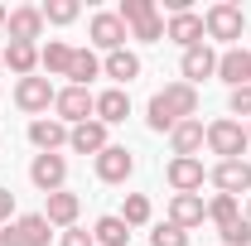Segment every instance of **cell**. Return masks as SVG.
Masks as SVG:
<instances>
[{
  "instance_id": "cell-1",
  "label": "cell",
  "mask_w": 251,
  "mask_h": 246,
  "mask_svg": "<svg viewBox=\"0 0 251 246\" xmlns=\"http://www.w3.org/2000/svg\"><path fill=\"white\" fill-rule=\"evenodd\" d=\"M198 116V87H188L184 77L179 82H169L164 92L150 97V106H145V121H150V130H174L179 121H193Z\"/></svg>"
},
{
  "instance_id": "cell-2",
  "label": "cell",
  "mask_w": 251,
  "mask_h": 246,
  "mask_svg": "<svg viewBox=\"0 0 251 246\" xmlns=\"http://www.w3.org/2000/svg\"><path fill=\"white\" fill-rule=\"evenodd\" d=\"M247 29V15H242V5H232V0H218V5H208V15H203V34L208 39H218V44H237Z\"/></svg>"
},
{
  "instance_id": "cell-3",
  "label": "cell",
  "mask_w": 251,
  "mask_h": 246,
  "mask_svg": "<svg viewBox=\"0 0 251 246\" xmlns=\"http://www.w3.org/2000/svg\"><path fill=\"white\" fill-rule=\"evenodd\" d=\"M247 145H251V135L232 121V116H222V121L208 125V150L218 154V164H222V159H242V154H247Z\"/></svg>"
},
{
  "instance_id": "cell-4",
  "label": "cell",
  "mask_w": 251,
  "mask_h": 246,
  "mask_svg": "<svg viewBox=\"0 0 251 246\" xmlns=\"http://www.w3.org/2000/svg\"><path fill=\"white\" fill-rule=\"evenodd\" d=\"M53 111H58V121L73 130V125H82V121L97 116V97L87 92V87H73V82H68V87L53 97Z\"/></svg>"
},
{
  "instance_id": "cell-5",
  "label": "cell",
  "mask_w": 251,
  "mask_h": 246,
  "mask_svg": "<svg viewBox=\"0 0 251 246\" xmlns=\"http://www.w3.org/2000/svg\"><path fill=\"white\" fill-rule=\"evenodd\" d=\"M53 82H49V77H20V82H15V106H20V111H29L34 121H39V111H49V106H53Z\"/></svg>"
},
{
  "instance_id": "cell-6",
  "label": "cell",
  "mask_w": 251,
  "mask_h": 246,
  "mask_svg": "<svg viewBox=\"0 0 251 246\" xmlns=\"http://www.w3.org/2000/svg\"><path fill=\"white\" fill-rule=\"evenodd\" d=\"M135 174V154L126 150V145H106V150L97 154V179L101 184H126Z\"/></svg>"
},
{
  "instance_id": "cell-7",
  "label": "cell",
  "mask_w": 251,
  "mask_h": 246,
  "mask_svg": "<svg viewBox=\"0 0 251 246\" xmlns=\"http://www.w3.org/2000/svg\"><path fill=\"white\" fill-rule=\"evenodd\" d=\"M63 179H68V159H63V154H34V164H29V184L39 188V193H58Z\"/></svg>"
},
{
  "instance_id": "cell-8",
  "label": "cell",
  "mask_w": 251,
  "mask_h": 246,
  "mask_svg": "<svg viewBox=\"0 0 251 246\" xmlns=\"http://www.w3.org/2000/svg\"><path fill=\"white\" fill-rule=\"evenodd\" d=\"M208 179L218 184V193H227V198H242V193H251V164H247V159H222Z\"/></svg>"
},
{
  "instance_id": "cell-9",
  "label": "cell",
  "mask_w": 251,
  "mask_h": 246,
  "mask_svg": "<svg viewBox=\"0 0 251 246\" xmlns=\"http://www.w3.org/2000/svg\"><path fill=\"white\" fill-rule=\"evenodd\" d=\"M179 73H184L188 87H198L203 77H218V53L208 44H193V49H184V58H179Z\"/></svg>"
},
{
  "instance_id": "cell-10",
  "label": "cell",
  "mask_w": 251,
  "mask_h": 246,
  "mask_svg": "<svg viewBox=\"0 0 251 246\" xmlns=\"http://www.w3.org/2000/svg\"><path fill=\"white\" fill-rule=\"evenodd\" d=\"M87 34H92V44H97V49H106V53L126 49V39H130L116 10H101V15H92V29H87Z\"/></svg>"
},
{
  "instance_id": "cell-11",
  "label": "cell",
  "mask_w": 251,
  "mask_h": 246,
  "mask_svg": "<svg viewBox=\"0 0 251 246\" xmlns=\"http://www.w3.org/2000/svg\"><path fill=\"white\" fill-rule=\"evenodd\" d=\"M169 145H174V159H198V150L208 145V125L203 121H179L169 130Z\"/></svg>"
},
{
  "instance_id": "cell-12",
  "label": "cell",
  "mask_w": 251,
  "mask_h": 246,
  "mask_svg": "<svg viewBox=\"0 0 251 246\" xmlns=\"http://www.w3.org/2000/svg\"><path fill=\"white\" fill-rule=\"evenodd\" d=\"M5 29H10L15 44H34V39L44 34V10H39V5H20V10H10Z\"/></svg>"
},
{
  "instance_id": "cell-13",
  "label": "cell",
  "mask_w": 251,
  "mask_h": 246,
  "mask_svg": "<svg viewBox=\"0 0 251 246\" xmlns=\"http://www.w3.org/2000/svg\"><path fill=\"white\" fill-rule=\"evenodd\" d=\"M29 140L39 154H58V145H68V125L58 116H39V121H29Z\"/></svg>"
},
{
  "instance_id": "cell-14",
  "label": "cell",
  "mask_w": 251,
  "mask_h": 246,
  "mask_svg": "<svg viewBox=\"0 0 251 246\" xmlns=\"http://www.w3.org/2000/svg\"><path fill=\"white\" fill-rule=\"evenodd\" d=\"M164 179H169V188H174V193H198L208 174H203V159H169Z\"/></svg>"
},
{
  "instance_id": "cell-15",
  "label": "cell",
  "mask_w": 251,
  "mask_h": 246,
  "mask_svg": "<svg viewBox=\"0 0 251 246\" xmlns=\"http://www.w3.org/2000/svg\"><path fill=\"white\" fill-rule=\"evenodd\" d=\"M77 213H82V198L77 193H68V188H58V193H49V208H44V217H49V227H77Z\"/></svg>"
},
{
  "instance_id": "cell-16",
  "label": "cell",
  "mask_w": 251,
  "mask_h": 246,
  "mask_svg": "<svg viewBox=\"0 0 251 246\" xmlns=\"http://www.w3.org/2000/svg\"><path fill=\"white\" fill-rule=\"evenodd\" d=\"M164 39H174L179 49H193V44H203V15H193V10H179V15H169V25H164Z\"/></svg>"
},
{
  "instance_id": "cell-17",
  "label": "cell",
  "mask_w": 251,
  "mask_h": 246,
  "mask_svg": "<svg viewBox=\"0 0 251 246\" xmlns=\"http://www.w3.org/2000/svg\"><path fill=\"white\" fill-rule=\"evenodd\" d=\"M68 145H73L77 154H92V159H97L111 140H106V125L92 116V121H82V125H73V130H68Z\"/></svg>"
},
{
  "instance_id": "cell-18",
  "label": "cell",
  "mask_w": 251,
  "mask_h": 246,
  "mask_svg": "<svg viewBox=\"0 0 251 246\" xmlns=\"http://www.w3.org/2000/svg\"><path fill=\"white\" fill-rule=\"evenodd\" d=\"M126 116H130V92H126V87L97 92V121H101V125H121Z\"/></svg>"
},
{
  "instance_id": "cell-19",
  "label": "cell",
  "mask_w": 251,
  "mask_h": 246,
  "mask_svg": "<svg viewBox=\"0 0 251 246\" xmlns=\"http://www.w3.org/2000/svg\"><path fill=\"white\" fill-rule=\"evenodd\" d=\"M203 217H208V203H203L198 193H174V203H169V222H174V227L188 232V227H198Z\"/></svg>"
},
{
  "instance_id": "cell-20",
  "label": "cell",
  "mask_w": 251,
  "mask_h": 246,
  "mask_svg": "<svg viewBox=\"0 0 251 246\" xmlns=\"http://www.w3.org/2000/svg\"><path fill=\"white\" fill-rule=\"evenodd\" d=\"M101 73H106L116 87H126V82H135V77H140V58H135L130 49H116V53H106V58H101Z\"/></svg>"
},
{
  "instance_id": "cell-21",
  "label": "cell",
  "mask_w": 251,
  "mask_h": 246,
  "mask_svg": "<svg viewBox=\"0 0 251 246\" xmlns=\"http://www.w3.org/2000/svg\"><path fill=\"white\" fill-rule=\"evenodd\" d=\"M10 232L20 237V246H49V237H53V227H49L44 213H25L20 222H10Z\"/></svg>"
},
{
  "instance_id": "cell-22",
  "label": "cell",
  "mask_w": 251,
  "mask_h": 246,
  "mask_svg": "<svg viewBox=\"0 0 251 246\" xmlns=\"http://www.w3.org/2000/svg\"><path fill=\"white\" fill-rule=\"evenodd\" d=\"M39 68H44L49 77H68V68H73V44H63V39H49V44L39 49Z\"/></svg>"
},
{
  "instance_id": "cell-23",
  "label": "cell",
  "mask_w": 251,
  "mask_h": 246,
  "mask_svg": "<svg viewBox=\"0 0 251 246\" xmlns=\"http://www.w3.org/2000/svg\"><path fill=\"white\" fill-rule=\"evenodd\" d=\"M5 68L15 73V77H34V68H39V49L34 44H5Z\"/></svg>"
},
{
  "instance_id": "cell-24",
  "label": "cell",
  "mask_w": 251,
  "mask_h": 246,
  "mask_svg": "<svg viewBox=\"0 0 251 246\" xmlns=\"http://www.w3.org/2000/svg\"><path fill=\"white\" fill-rule=\"evenodd\" d=\"M218 77L227 82V87H247V49L218 53Z\"/></svg>"
},
{
  "instance_id": "cell-25",
  "label": "cell",
  "mask_w": 251,
  "mask_h": 246,
  "mask_svg": "<svg viewBox=\"0 0 251 246\" xmlns=\"http://www.w3.org/2000/svg\"><path fill=\"white\" fill-rule=\"evenodd\" d=\"M92 237H97V246H126V242H130V227H126L116 213H106V217H97Z\"/></svg>"
},
{
  "instance_id": "cell-26",
  "label": "cell",
  "mask_w": 251,
  "mask_h": 246,
  "mask_svg": "<svg viewBox=\"0 0 251 246\" xmlns=\"http://www.w3.org/2000/svg\"><path fill=\"white\" fill-rule=\"evenodd\" d=\"M97 73H101V58H97L92 49H73V68H68V77H73V87H87Z\"/></svg>"
},
{
  "instance_id": "cell-27",
  "label": "cell",
  "mask_w": 251,
  "mask_h": 246,
  "mask_svg": "<svg viewBox=\"0 0 251 246\" xmlns=\"http://www.w3.org/2000/svg\"><path fill=\"white\" fill-rule=\"evenodd\" d=\"M237 217H242V208H237V198H227V193H218V198L208 203V222H213L218 232H222V227H232Z\"/></svg>"
},
{
  "instance_id": "cell-28",
  "label": "cell",
  "mask_w": 251,
  "mask_h": 246,
  "mask_svg": "<svg viewBox=\"0 0 251 246\" xmlns=\"http://www.w3.org/2000/svg\"><path fill=\"white\" fill-rule=\"evenodd\" d=\"M116 217H121L126 227H145V222H150V198H145V193H126V208Z\"/></svg>"
},
{
  "instance_id": "cell-29",
  "label": "cell",
  "mask_w": 251,
  "mask_h": 246,
  "mask_svg": "<svg viewBox=\"0 0 251 246\" xmlns=\"http://www.w3.org/2000/svg\"><path fill=\"white\" fill-rule=\"evenodd\" d=\"M116 15H121V25L135 29V25H145L150 15H159V10H155V0H121V10H116Z\"/></svg>"
},
{
  "instance_id": "cell-30",
  "label": "cell",
  "mask_w": 251,
  "mask_h": 246,
  "mask_svg": "<svg viewBox=\"0 0 251 246\" xmlns=\"http://www.w3.org/2000/svg\"><path fill=\"white\" fill-rule=\"evenodd\" d=\"M39 10H44V25H73L77 20V0H49Z\"/></svg>"
},
{
  "instance_id": "cell-31",
  "label": "cell",
  "mask_w": 251,
  "mask_h": 246,
  "mask_svg": "<svg viewBox=\"0 0 251 246\" xmlns=\"http://www.w3.org/2000/svg\"><path fill=\"white\" fill-rule=\"evenodd\" d=\"M150 246H188V232L174 227V222H159L155 232H150Z\"/></svg>"
},
{
  "instance_id": "cell-32",
  "label": "cell",
  "mask_w": 251,
  "mask_h": 246,
  "mask_svg": "<svg viewBox=\"0 0 251 246\" xmlns=\"http://www.w3.org/2000/svg\"><path fill=\"white\" fill-rule=\"evenodd\" d=\"M222 246H251V222L237 217L232 227H222Z\"/></svg>"
},
{
  "instance_id": "cell-33",
  "label": "cell",
  "mask_w": 251,
  "mask_h": 246,
  "mask_svg": "<svg viewBox=\"0 0 251 246\" xmlns=\"http://www.w3.org/2000/svg\"><path fill=\"white\" fill-rule=\"evenodd\" d=\"M130 39H140V44H159V39H164V20L150 15L145 25H135V29H130Z\"/></svg>"
},
{
  "instance_id": "cell-34",
  "label": "cell",
  "mask_w": 251,
  "mask_h": 246,
  "mask_svg": "<svg viewBox=\"0 0 251 246\" xmlns=\"http://www.w3.org/2000/svg\"><path fill=\"white\" fill-rule=\"evenodd\" d=\"M58 246H97V237H92V232H87V227H68Z\"/></svg>"
},
{
  "instance_id": "cell-35",
  "label": "cell",
  "mask_w": 251,
  "mask_h": 246,
  "mask_svg": "<svg viewBox=\"0 0 251 246\" xmlns=\"http://www.w3.org/2000/svg\"><path fill=\"white\" fill-rule=\"evenodd\" d=\"M232 116H251V82L232 87Z\"/></svg>"
},
{
  "instance_id": "cell-36",
  "label": "cell",
  "mask_w": 251,
  "mask_h": 246,
  "mask_svg": "<svg viewBox=\"0 0 251 246\" xmlns=\"http://www.w3.org/2000/svg\"><path fill=\"white\" fill-rule=\"evenodd\" d=\"M10 213H15V193L0 188V222H10Z\"/></svg>"
},
{
  "instance_id": "cell-37",
  "label": "cell",
  "mask_w": 251,
  "mask_h": 246,
  "mask_svg": "<svg viewBox=\"0 0 251 246\" xmlns=\"http://www.w3.org/2000/svg\"><path fill=\"white\" fill-rule=\"evenodd\" d=\"M247 82H251V49H247Z\"/></svg>"
},
{
  "instance_id": "cell-38",
  "label": "cell",
  "mask_w": 251,
  "mask_h": 246,
  "mask_svg": "<svg viewBox=\"0 0 251 246\" xmlns=\"http://www.w3.org/2000/svg\"><path fill=\"white\" fill-rule=\"evenodd\" d=\"M5 20H10V10H5V5H0V25H5Z\"/></svg>"
},
{
  "instance_id": "cell-39",
  "label": "cell",
  "mask_w": 251,
  "mask_h": 246,
  "mask_svg": "<svg viewBox=\"0 0 251 246\" xmlns=\"http://www.w3.org/2000/svg\"><path fill=\"white\" fill-rule=\"evenodd\" d=\"M0 63H5V44H0Z\"/></svg>"
},
{
  "instance_id": "cell-40",
  "label": "cell",
  "mask_w": 251,
  "mask_h": 246,
  "mask_svg": "<svg viewBox=\"0 0 251 246\" xmlns=\"http://www.w3.org/2000/svg\"><path fill=\"white\" fill-rule=\"evenodd\" d=\"M247 222H251V203H247Z\"/></svg>"
},
{
  "instance_id": "cell-41",
  "label": "cell",
  "mask_w": 251,
  "mask_h": 246,
  "mask_svg": "<svg viewBox=\"0 0 251 246\" xmlns=\"http://www.w3.org/2000/svg\"><path fill=\"white\" fill-rule=\"evenodd\" d=\"M247 135H251V125H247Z\"/></svg>"
}]
</instances>
